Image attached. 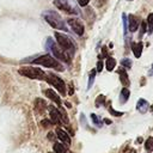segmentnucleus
Returning <instances> with one entry per match:
<instances>
[{
    "label": "nucleus",
    "instance_id": "39448f33",
    "mask_svg": "<svg viewBox=\"0 0 153 153\" xmlns=\"http://www.w3.org/2000/svg\"><path fill=\"white\" fill-rule=\"evenodd\" d=\"M55 39L62 50H65L69 56H73V54L75 51V47H74L72 39L67 35L61 33V32H55Z\"/></svg>",
    "mask_w": 153,
    "mask_h": 153
},
{
    "label": "nucleus",
    "instance_id": "f8f14e48",
    "mask_svg": "<svg viewBox=\"0 0 153 153\" xmlns=\"http://www.w3.org/2000/svg\"><path fill=\"white\" fill-rule=\"evenodd\" d=\"M128 27H129L130 32H135L137 30V27H139V19L134 14H129L128 16Z\"/></svg>",
    "mask_w": 153,
    "mask_h": 153
},
{
    "label": "nucleus",
    "instance_id": "20e7f679",
    "mask_svg": "<svg viewBox=\"0 0 153 153\" xmlns=\"http://www.w3.org/2000/svg\"><path fill=\"white\" fill-rule=\"evenodd\" d=\"M18 73L23 76H26L29 79H35V80H47L48 74L43 72L38 67H32V66H25L18 69Z\"/></svg>",
    "mask_w": 153,
    "mask_h": 153
},
{
    "label": "nucleus",
    "instance_id": "f257e3e1",
    "mask_svg": "<svg viewBox=\"0 0 153 153\" xmlns=\"http://www.w3.org/2000/svg\"><path fill=\"white\" fill-rule=\"evenodd\" d=\"M42 16H43L44 20H45L51 27H54V29H56V30H62V31H67V32H68V27L66 26L65 20L61 18L60 14H57V12L51 11V10H48V11H44Z\"/></svg>",
    "mask_w": 153,
    "mask_h": 153
},
{
    "label": "nucleus",
    "instance_id": "a211bd4d",
    "mask_svg": "<svg viewBox=\"0 0 153 153\" xmlns=\"http://www.w3.org/2000/svg\"><path fill=\"white\" fill-rule=\"evenodd\" d=\"M129 96H130V92H129V90H128L127 87H123V88H122V91H121V94H120L121 102H122V103H126V102L128 100Z\"/></svg>",
    "mask_w": 153,
    "mask_h": 153
},
{
    "label": "nucleus",
    "instance_id": "423d86ee",
    "mask_svg": "<svg viewBox=\"0 0 153 153\" xmlns=\"http://www.w3.org/2000/svg\"><path fill=\"white\" fill-rule=\"evenodd\" d=\"M54 5L59 10H61L68 14H73V16L80 14V11H79L76 4L73 0H54Z\"/></svg>",
    "mask_w": 153,
    "mask_h": 153
},
{
    "label": "nucleus",
    "instance_id": "6e6552de",
    "mask_svg": "<svg viewBox=\"0 0 153 153\" xmlns=\"http://www.w3.org/2000/svg\"><path fill=\"white\" fill-rule=\"evenodd\" d=\"M67 23H68L69 27L73 30L74 33H76L78 36H82V35H84L85 29H84L82 23H81L79 19H76V18H68V19H67Z\"/></svg>",
    "mask_w": 153,
    "mask_h": 153
},
{
    "label": "nucleus",
    "instance_id": "c9c22d12",
    "mask_svg": "<svg viewBox=\"0 0 153 153\" xmlns=\"http://www.w3.org/2000/svg\"><path fill=\"white\" fill-rule=\"evenodd\" d=\"M129 1H133V0H129Z\"/></svg>",
    "mask_w": 153,
    "mask_h": 153
},
{
    "label": "nucleus",
    "instance_id": "4c0bfd02",
    "mask_svg": "<svg viewBox=\"0 0 153 153\" xmlns=\"http://www.w3.org/2000/svg\"><path fill=\"white\" fill-rule=\"evenodd\" d=\"M152 109H153V108H152Z\"/></svg>",
    "mask_w": 153,
    "mask_h": 153
},
{
    "label": "nucleus",
    "instance_id": "412c9836",
    "mask_svg": "<svg viewBox=\"0 0 153 153\" xmlns=\"http://www.w3.org/2000/svg\"><path fill=\"white\" fill-rule=\"evenodd\" d=\"M96 73H97V69H92V71H91V73H90V78H88L87 88H91V86L93 85V82H94V76H96Z\"/></svg>",
    "mask_w": 153,
    "mask_h": 153
},
{
    "label": "nucleus",
    "instance_id": "9b49d317",
    "mask_svg": "<svg viewBox=\"0 0 153 153\" xmlns=\"http://www.w3.org/2000/svg\"><path fill=\"white\" fill-rule=\"evenodd\" d=\"M55 134L57 135V139H60L62 143H65L66 146H71V136L65 130H62L61 128H57L55 130Z\"/></svg>",
    "mask_w": 153,
    "mask_h": 153
},
{
    "label": "nucleus",
    "instance_id": "72a5a7b5",
    "mask_svg": "<svg viewBox=\"0 0 153 153\" xmlns=\"http://www.w3.org/2000/svg\"><path fill=\"white\" fill-rule=\"evenodd\" d=\"M148 75H149V76H153V63H152V67H151V69H149V72H148Z\"/></svg>",
    "mask_w": 153,
    "mask_h": 153
},
{
    "label": "nucleus",
    "instance_id": "f3484780",
    "mask_svg": "<svg viewBox=\"0 0 153 153\" xmlns=\"http://www.w3.org/2000/svg\"><path fill=\"white\" fill-rule=\"evenodd\" d=\"M116 66V60L114 57H106V61H105V67L109 72H111Z\"/></svg>",
    "mask_w": 153,
    "mask_h": 153
},
{
    "label": "nucleus",
    "instance_id": "f704fd0d",
    "mask_svg": "<svg viewBox=\"0 0 153 153\" xmlns=\"http://www.w3.org/2000/svg\"><path fill=\"white\" fill-rule=\"evenodd\" d=\"M136 142H137V143H140V142H142V140H141V137H139V139L136 140Z\"/></svg>",
    "mask_w": 153,
    "mask_h": 153
},
{
    "label": "nucleus",
    "instance_id": "aec40b11",
    "mask_svg": "<svg viewBox=\"0 0 153 153\" xmlns=\"http://www.w3.org/2000/svg\"><path fill=\"white\" fill-rule=\"evenodd\" d=\"M147 31L148 33L153 32V13H149L147 17Z\"/></svg>",
    "mask_w": 153,
    "mask_h": 153
},
{
    "label": "nucleus",
    "instance_id": "a878e982",
    "mask_svg": "<svg viewBox=\"0 0 153 153\" xmlns=\"http://www.w3.org/2000/svg\"><path fill=\"white\" fill-rule=\"evenodd\" d=\"M146 27H147V23L142 22V23H141V31H140V35H139V37H140V38L145 35V32H146Z\"/></svg>",
    "mask_w": 153,
    "mask_h": 153
},
{
    "label": "nucleus",
    "instance_id": "5701e85b",
    "mask_svg": "<svg viewBox=\"0 0 153 153\" xmlns=\"http://www.w3.org/2000/svg\"><path fill=\"white\" fill-rule=\"evenodd\" d=\"M91 118H92V122L97 126V127H102V121L99 120V117L94 114H91Z\"/></svg>",
    "mask_w": 153,
    "mask_h": 153
},
{
    "label": "nucleus",
    "instance_id": "4be33fe9",
    "mask_svg": "<svg viewBox=\"0 0 153 153\" xmlns=\"http://www.w3.org/2000/svg\"><path fill=\"white\" fill-rule=\"evenodd\" d=\"M145 147H146L147 151H153V137H152V136H149V137L146 140Z\"/></svg>",
    "mask_w": 153,
    "mask_h": 153
},
{
    "label": "nucleus",
    "instance_id": "f03ea898",
    "mask_svg": "<svg viewBox=\"0 0 153 153\" xmlns=\"http://www.w3.org/2000/svg\"><path fill=\"white\" fill-rule=\"evenodd\" d=\"M45 50L51 53L56 57V60H59V61H63V62H69L71 61V56L65 50H62L59 47V44H56L54 42V39L51 37H48L45 39Z\"/></svg>",
    "mask_w": 153,
    "mask_h": 153
},
{
    "label": "nucleus",
    "instance_id": "7ed1b4c3",
    "mask_svg": "<svg viewBox=\"0 0 153 153\" xmlns=\"http://www.w3.org/2000/svg\"><path fill=\"white\" fill-rule=\"evenodd\" d=\"M31 63L39 65V66H43V67H47V68H54V69L60 71V72H62L65 69L63 66L56 59H54L53 56H50L49 54H44V55H41V56L33 59L31 61Z\"/></svg>",
    "mask_w": 153,
    "mask_h": 153
},
{
    "label": "nucleus",
    "instance_id": "1a4fd4ad",
    "mask_svg": "<svg viewBox=\"0 0 153 153\" xmlns=\"http://www.w3.org/2000/svg\"><path fill=\"white\" fill-rule=\"evenodd\" d=\"M43 93H44V96H45L49 100H51V102H54L55 104H57V106L61 105V98H60V96H59L54 90L47 88V90L43 91Z\"/></svg>",
    "mask_w": 153,
    "mask_h": 153
},
{
    "label": "nucleus",
    "instance_id": "2f4dec72",
    "mask_svg": "<svg viewBox=\"0 0 153 153\" xmlns=\"http://www.w3.org/2000/svg\"><path fill=\"white\" fill-rule=\"evenodd\" d=\"M47 137H48V140H50V141H54V140H55V137H54V134H53V133H49Z\"/></svg>",
    "mask_w": 153,
    "mask_h": 153
},
{
    "label": "nucleus",
    "instance_id": "dca6fc26",
    "mask_svg": "<svg viewBox=\"0 0 153 153\" xmlns=\"http://www.w3.org/2000/svg\"><path fill=\"white\" fill-rule=\"evenodd\" d=\"M142 49H143V45L141 42H137V43H131V50L134 53V56L135 57H140L141 54H142Z\"/></svg>",
    "mask_w": 153,
    "mask_h": 153
},
{
    "label": "nucleus",
    "instance_id": "b1692460",
    "mask_svg": "<svg viewBox=\"0 0 153 153\" xmlns=\"http://www.w3.org/2000/svg\"><path fill=\"white\" fill-rule=\"evenodd\" d=\"M121 65L126 68H130L131 67V60L130 59H122L121 60Z\"/></svg>",
    "mask_w": 153,
    "mask_h": 153
},
{
    "label": "nucleus",
    "instance_id": "e433bc0d",
    "mask_svg": "<svg viewBox=\"0 0 153 153\" xmlns=\"http://www.w3.org/2000/svg\"><path fill=\"white\" fill-rule=\"evenodd\" d=\"M69 153H73V152H69Z\"/></svg>",
    "mask_w": 153,
    "mask_h": 153
},
{
    "label": "nucleus",
    "instance_id": "393cba45",
    "mask_svg": "<svg viewBox=\"0 0 153 153\" xmlns=\"http://www.w3.org/2000/svg\"><path fill=\"white\" fill-rule=\"evenodd\" d=\"M104 103H105V97H104L103 94L98 96L97 99H96V106H100V105H103Z\"/></svg>",
    "mask_w": 153,
    "mask_h": 153
},
{
    "label": "nucleus",
    "instance_id": "6ab92c4d",
    "mask_svg": "<svg viewBox=\"0 0 153 153\" xmlns=\"http://www.w3.org/2000/svg\"><path fill=\"white\" fill-rule=\"evenodd\" d=\"M67 148L60 142H54V153H66Z\"/></svg>",
    "mask_w": 153,
    "mask_h": 153
},
{
    "label": "nucleus",
    "instance_id": "ddd939ff",
    "mask_svg": "<svg viewBox=\"0 0 153 153\" xmlns=\"http://www.w3.org/2000/svg\"><path fill=\"white\" fill-rule=\"evenodd\" d=\"M47 108H48V105H47L45 100H43L42 98H36L35 99V110H36V112L42 114V112L45 111Z\"/></svg>",
    "mask_w": 153,
    "mask_h": 153
},
{
    "label": "nucleus",
    "instance_id": "c756f323",
    "mask_svg": "<svg viewBox=\"0 0 153 153\" xmlns=\"http://www.w3.org/2000/svg\"><path fill=\"white\" fill-rule=\"evenodd\" d=\"M102 69H103V61H100V60H99V61L97 62V72H98V73H100V72H102Z\"/></svg>",
    "mask_w": 153,
    "mask_h": 153
},
{
    "label": "nucleus",
    "instance_id": "bb28decb",
    "mask_svg": "<svg viewBox=\"0 0 153 153\" xmlns=\"http://www.w3.org/2000/svg\"><path fill=\"white\" fill-rule=\"evenodd\" d=\"M122 19H123V27H124V35H127V27H128V23H127V17L126 14L122 16Z\"/></svg>",
    "mask_w": 153,
    "mask_h": 153
},
{
    "label": "nucleus",
    "instance_id": "2eb2a0df",
    "mask_svg": "<svg viewBox=\"0 0 153 153\" xmlns=\"http://www.w3.org/2000/svg\"><path fill=\"white\" fill-rule=\"evenodd\" d=\"M117 73H118V75H120V81L122 82V85H123L124 87H127V86L129 85L128 73H127L126 69H123V68H120V69L117 71Z\"/></svg>",
    "mask_w": 153,
    "mask_h": 153
},
{
    "label": "nucleus",
    "instance_id": "c85d7f7f",
    "mask_svg": "<svg viewBox=\"0 0 153 153\" xmlns=\"http://www.w3.org/2000/svg\"><path fill=\"white\" fill-rule=\"evenodd\" d=\"M76 1H78V5L81 6V7H85V6L88 5V2H90V0H76Z\"/></svg>",
    "mask_w": 153,
    "mask_h": 153
},
{
    "label": "nucleus",
    "instance_id": "4468645a",
    "mask_svg": "<svg viewBox=\"0 0 153 153\" xmlns=\"http://www.w3.org/2000/svg\"><path fill=\"white\" fill-rule=\"evenodd\" d=\"M148 108H149V104H148V102H147L146 99L140 98V99L137 100V103H136V109H137V111H140L141 114H145V112L148 110Z\"/></svg>",
    "mask_w": 153,
    "mask_h": 153
},
{
    "label": "nucleus",
    "instance_id": "9d476101",
    "mask_svg": "<svg viewBox=\"0 0 153 153\" xmlns=\"http://www.w3.org/2000/svg\"><path fill=\"white\" fill-rule=\"evenodd\" d=\"M49 115H50V120H51V123L54 124H57L62 121V112H60L55 106H49Z\"/></svg>",
    "mask_w": 153,
    "mask_h": 153
},
{
    "label": "nucleus",
    "instance_id": "cd10ccee",
    "mask_svg": "<svg viewBox=\"0 0 153 153\" xmlns=\"http://www.w3.org/2000/svg\"><path fill=\"white\" fill-rule=\"evenodd\" d=\"M109 112L111 114V115H114V116H122L123 115V112H118V111H115L111 106H109Z\"/></svg>",
    "mask_w": 153,
    "mask_h": 153
},
{
    "label": "nucleus",
    "instance_id": "7c9ffc66",
    "mask_svg": "<svg viewBox=\"0 0 153 153\" xmlns=\"http://www.w3.org/2000/svg\"><path fill=\"white\" fill-rule=\"evenodd\" d=\"M41 124H42V126H43L44 128H48V127L50 126V122H49V121H48V120L45 118V120H43V121L41 122Z\"/></svg>",
    "mask_w": 153,
    "mask_h": 153
},
{
    "label": "nucleus",
    "instance_id": "0eeeda50",
    "mask_svg": "<svg viewBox=\"0 0 153 153\" xmlns=\"http://www.w3.org/2000/svg\"><path fill=\"white\" fill-rule=\"evenodd\" d=\"M45 81L49 82L51 86H54V88H56L62 96L66 94V85H65V81H63L60 76H57L56 74H54V73H49L48 76H47V80H45Z\"/></svg>",
    "mask_w": 153,
    "mask_h": 153
},
{
    "label": "nucleus",
    "instance_id": "473e14b6",
    "mask_svg": "<svg viewBox=\"0 0 153 153\" xmlns=\"http://www.w3.org/2000/svg\"><path fill=\"white\" fill-rule=\"evenodd\" d=\"M102 51H103V56H106L108 55V53H106V47H103V49H102Z\"/></svg>",
    "mask_w": 153,
    "mask_h": 153
}]
</instances>
